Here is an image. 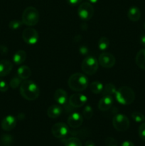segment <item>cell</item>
Masks as SVG:
<instances>
[{"mask_svg": "<svg viewBox=\"0 0 145 146\" xmlns=\"http://www.w3.org/2000/svg\"><path fill=\"white\" fill-rule=\"evenodd\" d=\"M88 1H89L90 3H91V4H95V3H97L98 1V0H88Z\"/></svg>", "mask_w": 145, "mask_h": 146, "instance_id": "ab89813d", "label": "cell"}, {"mask_svg": "<svg viewBox=\"0 0 145 146\" xmlns=\"http://www.w3.org/2000/svg\"><path fill=\"white\" fill-rule=\"evenodd\" d=\"M109 46V41L107 37L102 36L101 37L98 41V48L101 51H105L107 49Z\"/></svg>", "mask_w": 145, "mask_h": 146, "instance_id": "d4e9b609", "label": "cell"}, {"mask_svg": "<svg viewBox=\"0 0 145 146\" xmlns=\"http://www.w3.org/2000/svg\"><path fill=\"white\" fill-rule=\"evenodd\" d=\"M8 84L6 81L3 80H0V91L1 92H6L8 90Z\"/></svg>", "mask_w": 145, "mask_h": 146, "instance_id": "d6a6232c", "label": "cell"}, {"mask_svg": "<svg viewBox=\"0 0 145 146\" xmlns=\"http://www.w3.org/2000/svg\"><path fill=\"white\" fill-rule=\"evenodd\" d=\"M85 146H95V144L92 141H88L85 142Z\"/></svg>", "mask_w": 145, "mask_h": 146, "instance_id": "74e56055", "label": "cell"}, {"mask_svg": "<svg viewBox=\"0 0 145 146\" xmlns=\"http://www.w3.org/2000/svg\"><path fill=\"white\" fill-rule=\"evenodd\" d=\"M132 119L136 123H142L145 121V116L140 112L138 111H134L131 115Z\"/></svg>", "mask_w": 145, "mask_h": 146, "instance_id": "4316f807", "label": "cell"}, {"mask_svg": "<svg viewBox=\"0 0 145 146\" xmlns=\"http://www.w3.org/2000/svg\"><path fill=\"white\" fill-rule=\"evenodd\" d=\"M140 44L145 47V34H142L140 36Z\"/></svg>", "mask_w": 145, "mask_h": 146, "instance_id": "8d00e7d4", "label": "cell"}, {"mask_svg": "<svg viewBox=\"0 0 145 146\" xmlns=\"http://www.w3.org/2000/svg\"><path fill=\"white\" fill-rule=\"evenodd\" d=\"M88 101V98L85 95L81 94H72L69 98V104L73 108H80L85 105Z\"/></svg>", "mask_w": 145, "mask_h": 146, "instance_id": "8fae6325", "label": "cell"}, {"mask_svg": "<svg viewBox=\"0 0 145 146\" xmlns=\"http://www.w3.org/2000/svg\"><path fill=\"white\" fill-rule=\"evenodd\" d=\"M115 58L112 54L108 52H104L100 55L98 58V63L102 67L105 68H110L115 66Z\"/></svg>", "mask_w": 145, "mask_h": 146, "instance_id": "30bf717a", "label": "cell"}, {"mask_svg": "<svg viewBox=\"0 0 145 146\" xmlns=\"http://www.w3.org/2000/svg\"><path fill=\"white\" fill-rule=\"evenodd\" d=\"M13 137L10 135L4 134L0 138V145L1 146H10L13 143Z\"/></svg>", "mask_w": 145, "mask_h": 146, "instance_id": "cb8c5ba5", "label": "cell"}, {"mask_svg": "<svg viewBox=\"0 0 145 146\" xmlns=\"http://www.w3.org/2000/svg\"><path fill=\"white\" fill-rule=\"evenodd\" d=\"M135 62L137 66L141 69L145 70V48L141 49L136 54Z\"/></svg>", "mask_w": 145, "mask_h": 146, "instance_id": "ffe728a7", "label": "cell"}, {"mask_svg": "<svg viewBox=\"0 0 145 146\" xmlns=\"http://www.w3.org/2000/svg\"><path fill=\"white\" fill-rule=\"evenodd\" d=\"M7 51H8V49H7V47L4 46H0V53L6 54V53H7Z\"/></svg>", "mask_w": 145, "mask_h": 146, "instance_id": "d590c367", "label": "cell"}, {"mask_svg": "<svg viewBox=\"0 0 145 146\" xmlns=\"http://www.w3.org/2000/svg\"><path fill=\"white\" fill-rule=\"evenodd\" d=\"M21 80L22 79L20 78L18 76H16L11 78L9 83V85L11 86V88H13V89H16V88H18L19 86H21Z\"/></svg>", "mask_w": 145, "mask_h": 146, "instance_id": "f1b7e54d", "label": "cell"}, {"mask_svg": "<svg viewBox=\"0 0 145 146\" xmlns=\"http://www.w3.org/2000/svg\"><path fill=\"white\" fill-rule=\"evenodd\" d=\"M54 100L59 105H65L68 101V94L65 90L62 89V88H58L55 91Z\"/></svg>", "mask_w": 145, "mask_h": 146, "instance_id": "9a60e30c", "label": "cell"}, {"mask_svg": "<svg viewBox=\"0 0 145 146\" xmlns=\"http://www.w3.org/2000/svg\"><path fill=\"white\" fill-rule=\"evenodd\" d=\"M22 38L25 43L29 45H34L38 41L39 35L35 29L28 27L24 30L22 33Z\"/></svg>", "mask_w": 145, "mask_h": 146, "instance_id": "ba28073f", "label": "cell"}, {"mask_svg": "<svg viewBox=\"0 0 145 146\" xmlns=\"http://www.w3.org/2000/svg\"><path fill=\"white\" fill-rule=\"evenodd\" d=\"M116 87L112 84H107L103 86L102 94L103 96H110L115 95L116 94Z\"/></svg>", "mask_w": 145, "mask_h": 146, "instance_id": "7402d4cb", "label": "cell"}, {"mask_svg": "<svg viewBox=\"0 0 145 146\" xmlns=\"http://www.w3.org/2000/svg\"><path fill=\"white\" fill-rule=\"evenodd\" d=\"M51 132L55 138H63L68 135L69 129L66 124L62 122H59L53 125L51 128Z\"/></svg>", "mask_w": 145, "mask_h": 146, "instance_id": "9c48e42d", "label": "cell"}, {"mask_svg": "<svg viewBox=\"0 0 145 146\" xmlns=\"http://www.w3.org/2000/svg\"><path fill=\"white\" fill-rule=\"evenodd\" d=\"M113 105V98L110 96H103L98 103V108L101 111H107Z\"/></svg>", "mask_w": 145, "mask_h": 146, "instance_id": "5bb4252c", "label": "cell"}, {"mask_svg": "<svg viewBox=\"0 0 145 146\" xmlns=\"http://www.w3.org/2000/svg\"><path fill=\"white\" fill-rule=\"evenodd\" d=\"M67 2L71 6H75L79 4L82 1V0H66Z\"/></svg>", "mask_w": 145, "mask_h": 146, "instance_id": "836d02e7", "label": "cell"}, {"mask_svg": "<svg viewBox=\"0 0 145 146\" xmlns=\"http://www.w3.org/2000/svg\"><path fill=\"white\" fill-rule=\"evenodd\" d=\"M121 146H134V143L129 141H125L122 143Z\"/></svg>", "mask_w": 145, "mask_h": 146, "instance_id": "e575fe53", "label": "cell"}, {"mask_svg": "<svg viewBox=\"0 0 145 146\" xmlns=\"http://www.w3.org/2000/svg\"><path fill=\"white\" fill-rule=\"evenodd\" d=\"M78 14L80 18L84 21L90 20L94 14V8L91 3L83 2L78 7Z\"/></svg>", "mask_w": 145, "mask_h": 146, "instance_id": "52a82bcc", "label": "cell"}, {"mask_svg": "<svg viewBox=\"0 0 145 146\" xmlns=\"http://www.w3.org/2000/svg\"><path fill=\"white\" fill-rule=\"evenodd\" d=\"M127 17L130 21L136 22L141 18V11L138 7H132L127 11Z\"/></svg>", "mask_w": 145, "mask_h": 146, "instance_id": "ac0fdd59", "label": "cell"}, {"mask_svg": "<svg viewBox=\"0 0 145 146\" xmlns=\"http://www.w3.org/2000/svg\"><path fill=\"white\" fill-rule=\"evenodd\" d=\"M144 29H145V23H144Z\"/></svg>", "mask_w": 145, "mask_h": 146, "instance_id": "60d3db41", "label": "cell"}, {"mask_svg": "<svg viewBox=\"0 0 145 146\" xmlns=\"http://www.w3.org/2000/svg\"><path fill=\"white\" fill-rule=\"evenodd\" d=\"M115 98L117 102L122 105H129L135 99V93L128 86H122L117 90Z\"/></svg>", "mask_w": 145, "mask_h": 146, "instance_id": "3957f363", "label": "cell"}, {"mask_svg": "<svg viewBox=\"0 0 145 146\" xmlns=\"http://www.w3.org/2000/svg\"><path fill=\"white\" fill-rule=\"evenodd\" d=\"M17 75L22 80L28 79L31 75V70L27 66H21L17 70Z\"/></svg>", "mask_w": 145, "mask_h": 146, "instance_id": "d6986e66", "label": "cell"}, {"mask_svg": "<svg viewBox=\"0 0 145 146\" xmlns=\"http://www.w3.org/2000/svg\"><path fill=\"white\" fill-rule=\"evenodd\" d=\"M80 51L81 54H86V53L88 52L87 49L85 48V46H82L80 48Z\"/></svg>", "mask_w": 145, "mask_h": 146, "instance_id": "f35d334b", "label": "cell"}, {"mask_svg": "<svg viewBox=\"0 0 145 146\" xmlns=\"http://www.w3.org/2000/svg\"><path fill=\"white\" fill-rule=\"evenodd\" d=\"M82 115L85 119H90L93 115V110L90 106H86L82 111Z\"/></svg>", "mask_w": 145, "mask_h": 146, "instance_id": "83f0119b", "label": "cell"}, {"mask_svg": "<svg viewBox=\"0 0 145 146\" xmlns=\"http://www.w3.org/2000/svg\"><path fill=\"white\" fill-rule=\"evenodd\" d=\"M39 21V12L34 7H28L25 9L22 14V22L28 27L36 25Z\"/></svg>", "mask_w": 145, "mask_h": 146, "instance_id": "277c9868", "label": "cell"}, {"mask_svg": "<svg viewBox=\"0 0 145 146\" xmlns=\"http://www.w3.org/2000/svg\"><path fill=\"white\" fill-rule=\"evenodd\" d=\"M105 145L106 146H118L117 141L112 137H108L105 140Z\"/></svg>", "mask_w": 145, "mask_h": 146, "instance_id": "1f68e13d", "label": "cell"}, {"mask_svg": "<svg viewBox=\"0 0 145 146\" xmlns=\"http://www.w3.org/2000/svg\"><path fill=\"white\" fill-rule=\"evenodd\" d=\"M65 146H82V143L79 138L72 137L69 138L65 141Z\"/></svg>", "mask_w": 145, "mask_h": 146, "instance_id": "484cf974", "label": "cell"}, {"mask_svg": "<svg viewBox=\"0 0 145 146\" xmlns=\"http://www.w3.org/2000/svg\"><path fill=\"white\" fill-rule=\"evenodd\" d=\"M68 86L74 91H85L89 85L88 77L80 73H75L70 76L68 81Z\"/></svg>", "mask_w": 145, "mask_h": 146, "instance_id": "7a4b0ae2", "label": "cell"}, {"mask_svg": "<svg viewBox=\"0 0 145 146\" xmlns=\"http://www.w3.org/2000/svg\"><path fill=\"white\" fill-rule=\"evenodd\" d=\"M16 125V119L13 115H7L3 118L1 126L4 131H10L14 129Z\"/></svg>", "mask_w": 145, "mask_h": 146, "instance_id": "4fadbf2b", "label": "cell"}, {"mask_svg": "<svg viewBox=\"0 0 145 146\" xmlns=\"http://www.w3.org/2000/svg\"><path fill=\"white\" fill-rule=\"evenodd\" d=\"M20 94L21 96L28 101H34L39 96V87L35 82L26 80L20 86Z\"/></svg>", "mask_w": 145, "mask_h": 146, "instance_id": "6da1fadb", "label": "cell"}, {"mask_svg": "<svg viewBox=\"0 0 145 146\" xmlns=\"http://www.w3.org/2000/svg\"><path fill=\"white\" fill-rule=\"evenodd\" d=\"M22 21H20V20H12L9 24V28L11 29L16 30L19 29L22 26Z\"/></svg>", "mask_w": 145, "mask_h": 146, "instance_id": "f546056e", "label": "cell"}, {"mask_svg": "<svg viewBox=\"0 0 145 146\" xmlns=\"http://www.w3.org/2000/svg\"><path fill=\"white\" fill-rule=\"evenodd\" d=\"M103 84L99 81H93L90 84V90L95 94H101L103 89Z\"/></svg>", "mask_w": 145, "mask_h": 146, "instance_id": "603a6c76", "label": "cell"}, {"mask_svg": "<svg viewBox=\"0 0 145 146\" xmlns=\"http://www.w3.org/2000/svg\"><path fill=\"white\" fill-rule=\"evenodd\" d=\"M63 109L59 105H52L47 109V115L51 118H56L62 113Z\"/></svg>", "mask_w": 145, "mask_h": 146, "instance_id": "e0dca14e", "label": "cell"}, {"mask_svg": "<svg viewBox=\"0 0 145 146\" xmlns=\"http://www.w3.org/2000/svg\"><path fill=\"white\" fill-rule=\"evenodd\" d=\"M83 123V117L79 113H72L68 118V124L72 128H79Z\"/></svg>", "mask_w": 145, "mask_h": 146, "instance_id": "7c38bea8", "label": "cell"}, {"mask_svg": "<svg viewBox=\"0 0 145 146\" xmlns=\"http://www.w3.org/2000/svg\"><path fill=\"white\" fill-rule=\"evenodd\" d=\"M13 68V64L9 60L0 61V77H4L8 75Z\"/></svg>", "mask_w": 145, "mask_h": 146, "instance_id": "2e32d148", "label": "cell"}, {"mask_svg": "<svg viewBox=\"0 0 145 146\" xmlns=\"http://www.w3.org/2000/svg\"><path fill=\"white\" fill-rule=\"evenodd\" d=\"M26 59V53L23 50H18L13 56V61L17 65L23 64Z\"/></svg>", "mask_w": 145, "mask_h": 146, "instance_id": "44dd1931", "label": "cell"}, {"mask_svg": "<svg viewBox=\"0 0 145 146\" xmlns=\"http://www.w3.org/2000/svg\"><path fill=\"white\" fill-rule=\"evenodd\" d=\"M112 125L117 131L124 132L129 128L130 123L128 118L125 115L117 114L112 119Z\"/></svg>", "mask_w": 145, "mask_h": 146, "instance_id": "8992f818", "label": "cell"}, {"mask_svg": "<svg viewBox=\"0 0 145 146\" xmlns=\"http://www.w3.org/2000/svg\"><path fill=\"white\" fill-rule=\"evenodd\" d=\"M138 133H139V138L142 141H145V123H143L140 125L138 130Z\"/></svg>", "mask_w": 145, "mask_h": 146, "instance_id": "4dcf8cb0", "label": "cell"}, {"mask_svg": "<svg viewBox=\"0 0 145 146\" xmlns=\"http://www.w3.org/2000/svg\"><path fill=\"white\" fill-rule=\"evenodd\" d=\"M99 63L98 61L92 56H88L82 61L81 64V68L84 74L92 76L97 72L98 69Z\"/></svg>", "mask_w": 145, "mask_h": 146, "instance_id": "5b68a950", "label": "cell"}]
</instances>
